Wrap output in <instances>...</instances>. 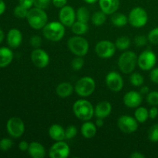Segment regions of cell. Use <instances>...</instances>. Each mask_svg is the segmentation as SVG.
Returning <instances> with one entry per match:
<instances>
[{"instance_id":"obj_29","label":"cell","mask_w":158,"mask_h":158,"mask_svg":"<svg viewBox=\"0 0 158 158\" xmlns=\"http://www.w3.org/2000/svg\"><path fill=\"white\" fill-rule=\"evenodd\" d=\"M106 14H105L103 11H97V12H94L91 18L93 24L97 26L104 24L106 20Z\"/></svg>"},{"instance_id":"obj_22","label":"cell","mask_w":158,"mask_h":158,"mask_svg":"<svg viewBox=\"0 0 158 158\" xmlns=\"http://www.w3.org/2000/svg\"><path fill=\"white\" fill-rule=\"evenodd\" d=\"M13 60V52L9 48H0V68L9 66Z\"/></svg>"},{"instance_id":"obj_47","label":"cell","mask_w":158,"mask_h":158,"mask_svg":"<svg viewBox=\"0 0 158 158\" xmlns=\"http://www.w3.org/2000/svg\"><path fill=\"white\" fill-rule=\"evenodd\" d=\"M130 157L131 158H144L145 155L144 154H142V153L136 151V152H133L132 154L130 155Z\"/></svg>"},{"instance_id":"obj_35","label":"cell","mask_w":158,"mask_h":158,"mask_svg":"<svg viewBox=\"0 0 158 158\" xmlns=\"http://www.w3.org/2000/svg\"><path fill=\"white\" fill-rule=\"evenodd\" d=\"M84 65V60L83 56H77L72 60L71 62V66L74 70H80L83 68Z\"/></svg>"},{"instance_id":"obj_25","label":"cell","mask_w":158,"mask_h":158,"mask_svg":"<svg viewBox=\"0 0 158 158\" xmlns=\"http://www.w3.org/2000/svg\"><path fill=\"white\" fill-rule=\"evenodd\" d=\"M111 22L113 24L117 27H122L127 24L128 23V17L125 15L124 14L118 13L115 12L112 15L111 17Z\"/></svg>"},{"instance_id":"obj_49","label":"cell","mask_w":158,"mask_h":158,"mask_svg":"<svg viewBox=\"0 0 158 158\" xmlns=\"http://www.w3.org/2000/svg\"><path fill=\"white\" fill-rule=\"evenodd\" d=\"M6 6L5 2L3 0H0V15L4 13L5 11H6Z\"/></svg>"},{"instance_id":"obj_36","label":"cell","mask_w":158,"mask_h":158,"mask_svg":"<svg viewBox=\"0 0 158 158\" xmlns=\"http://www.w3.org/2000/svg\"><path fill=\"white\" fill-rule=\"evenodd\" d=\"M13 142L9 138H2L0 140V150L2 151H7L12 147Z\"/></svg>"},{"instance_id":"obj_16","label":"cell","mask_w":158,"mask_h":158,"mask_svg":"<svg viewBox=\"0 0 158 158\" xmlns=\"http://www.w3.org/2000/svg\"><path fill=\"white\" fill-rule=\"evenodd\" d=\"M123 103L129 108H137L141 104L142 96L137 91H129L123 97Z\"/></svg>"},{"instance_id":"obj_31","label":"cell","mask_w":158,"mask_h":158,"mask_svg":"<svg viewBox=\"0 0 158 158\" xmlns=\"http://www.w3.org/2000/svg\"><path fill=\"white\" fill-rule=\"evenodd\" d=\"M130 81L134 86H141L144 83V78L139 73H133L130 77Z\"/></svg>"},{"instance_id":"obj_26","label":"cell","mask_w":158,"mask_h":158,"mask_svg":"<svg viewBox=\"0 0 158 158\" xmlns=\"http://www.w3.org/2000/svg\"><path fill=\"white\" fill-rule=\"evenodd\" d=\"M88 29H89V26H88L87 23H82L80 21L75 22L71 26V30L77 35H81L86 33Z\"/></svg>"},{"instance_id":"obj_41","label":"cell","mask_w":158,"mask_h":158,"mask_svg":"<svg viewBox=\"0 0 158 158\" xmlns=\"http://www.w3.org/2000/svg\"><path fill=\"white\" fill-rule=\"evenodd\" d=\"M51 1L52 0H34V6L35 7L45 9L49 6Z\"/></svg>"},{"instance_id":"obj_1","label":"cell","mask_w":158,"mask_h":158,"mask_svg":"<svg viewBox=\"0 0 158 158\" xmlns=\"http://www.w3.org/2000/svg\"><path fill=\"white\" fill-rule=\"evenodd\" d=\"M26 19L29 26L37 30L43 29L48 23V15L44 9L37 7L29 9Z\"/></svg>"},{"instance_id":"obj_34","label":"cell","mask_w":158,"mask_h":158,"mask_svg":"<svg viewBox=\"0 0 158 158\" xmlns=\"http://www.w3.org/2000/svg\"><path fill=\"white\" fill-rule=\"evenodd\" d=\"M147 101L151 106H157L158 105V92L152 91L149 92L147 97Z\"/></svg>"},{"instance_id":"obj_3","label":"cell","mask_w":158,"mask_h":158,"mask_svg":"<svg viewBox=\"0 0 158 158\" xmlns=\"http://www.w3.org/2000/svg\"><path fill=\"white\" fill-rule=\"evenodd\" d=\"M73 110L76 117L83 121L91 120L94 115V108L92 103L84 99L77 100L73 106Z\"/></svg>"},{"instance_id":"obj_46","label":"cell","mask_w":158,"mask_h":158,"mask_svg":"<svg viewBox=\"0 0 158 158\" xmlns=\"http://www.w3.org/2000/svg\"><path fill=\"white\" fill-rule=\"evenodd\" d=\"M29 143H28V142H26V140H22L19 143V148L20 151H26L29 149Z\"/></svg>"},{"instance_id":"obj_10","label":"cell","mask_w":158,"mask_h":158,"mask_svg":"<svg viewBox=\"0 0 158 158\" xmlns=\"http://www.w3.org/2000/svg\"><path fill=\"white\" fill-rule=\"evenodd\" d=\"M157 63V56L151 50H145L137 57V64L143 70H151Z\"/></svg>"},{"instance_id":"obj_13","label":"cell","mask_w":158,"mask_h":158,"mask_svg":"<svg viewBox=\"0 0 158 158\" xmlns=\"http://www.w3.org/2000/svg\"><path fill=\"white\" fill-rule=\"evenodd\" d=\"M59 19L60 23L65 26L71 27L77 19V14L73 7L69 6H65L61 8L59 12Z\"/></svg>"},{"instance_id":"obj_14","label":"cell","mask_w":158,"mask_h":158,"mask_svg":"<svg viewBox=\"0 0 158 158\" xmlns=\"http://www.w3.org/2000/svg\"><path fill=\"white\" fill-rule=\"evenodd\" d=\"M107 87L113 92H120L123 87V80L121 75L115 71L110 72L106 77Z\"/></svg>"},{"instance_id":"obj_6","label":"cell","mask_w":158,"mask_h":158,"mask_svg":"<svg viewBox=\"0 0 158 158\" xmlns=\"http://www.w3.org/2000/svg\"><path fill=\"white\" fill-rule=\"evenodd\" d=\"M96 83L90 77H84L78 80L75 85V91L79 96L86 97L94 92Z\"/></svg>"},{"instance_id":"obj_9","label":"cell","mask_w":158,"mask_h":158,"mask_svg":"<svg viewBox=\"0 0 158 158\" xmlns=\"http://www.w3.org/2000/svg\"><path fill=\"white\" fill-rule=\"evenodd\" d=\"M6 130L11 137L19 138L25 132V124L19 117H11L6 123Z\"/></svg>"},{"instance_id":"obj_43","label":"cell","mask_w":158,"mask_h":158,"mask_svg":"<svg viewBox=\"0 0 158 158\" xmlns=\"http://www.w3.org/2000/svg\"><path fill=\"white\" fill-rule=\"evenodd\" d=\"M19 5L29 9L34 5V0H19Z\"/></svg>"},{"instance_id":"obj_7","label":"cell","mask_w":158,"mask_h":158,"mask_svg":"<svg viewBox=\"0 0 158 158\" xmlns=\"http://www.w3.org/2000/svg\"><path fill=\"white\" fill-rule=\"evenodd\" d=\"M148 21V15L144 9L141 7L134 8L128 16V22L132 26L140 28L144 26Z\"/></svg>"},{"instance_id":"obj_21","label":"cell","mask_w":158,"mask_h":158,"mask_svg":"<svg viewBox=\"0 0 158 158\" xmlns=\"http://www.w3.org/2000/svg\"><path fill=\"white\" fill-rule=\"evenodd\" d=\"M49 135L55 141H61L66 139L64 128L59 124H52L49 127Z\"/></svg>"},{"instance_id":"obj_45","label":"cell","mask_w":158,"mask_h":158,"mask_svg":"<svg viewBox=\"0 0 158 158\" xmlns=\"http://www.w3.org/2000/svg\"><path fill=\"white\" fill-rule=\"evenodd\" d=\"M157 116H158V109L155 106H154L149 110V117L151 119H155L157 118Z\"/></svg>"},{"instance_id":"obj_18","label":"cell","mask_w":158,"mask_h":158,"mask_svg":"<svg viewBox=\"0 0 158 158\" xmlns=\"http://www.w3.org/2000/svg\"><path fill=\"white\" fill-rule=\"evenodd\" d=\"M101 11L106 15H113L118 9L120 0H99Z\"/></svg>"},{"instance_id":"obj_52","label":"cell","mask_w":158,"mask_h":158,"mask_svg":"<svg viewBox=\"0 0 158 158\" xmlns=\"http://www.w3.org/2000/svg\"><path fill=\"white\" fill-rule=\"evenodd\" d=\"M83 1H84L85 2L88 3V4H94V3H96L97 1H99V0H83Z\"/></svg>"},{"instance_id":"obj_23","label":"cell","mask_w":158,"mask_h":158,"mask_svg":"<svg viewBox=\"0 0 158 158\" xmlns=\"http://www.w3.org/2000/svg\"><path fill=\"white\" fill-rule=\"evenodd\" d=\"M97 126L89 120L85 121L81 127V134L85 138L90 139L97 134Z\"/></svg>"},{"instance_id":"obj_50","label":"cell","mask_w":158,"mask_h":158,"mask_svg":"<svg viewBox=\"0 0 158 158\" xmlns=\"http://www.w3.org/2000/svg\"><path fill=\"white\" fill-rule=\"evenodd\" d=\"M149 87L147 86H142L141 89H140V93L141 94H148V93H149Z\"/></svg>"},{"instance_id":"obj_37","label":"cell","mask_w":158,"mask_h":158,"mask_svg":"<svg viewBox=\"0 0 158 158\" xmlns=\"http://www.w3.org/2000/svg\"><path fill=\"white\" fill-rule=\"evenodd\" d=\"M148 41L154 45L158 44V27L154 28L152 30L150 31L148 35Z\"/></svg>"},{"instance_id":"obj_51","label":"cell","mask_w":158,"mask_h":158,"mask_svg":"<svg viewBox=\"0 0 158 158\" xmlns=\"http://www.w3.org/2000/svg\"><path fill=\"white\" fill-rule=\"evenodd\" d=\"M4 38H5L4 32H3V31L1 29H0V44H1L2 42L3 41V40H4Z\"/></svg>"},{"instance_id":"obj_15","label":"cell","mask_w":158,"mask_h":158,"mask_svg":"<svg viewBox=\"0 0 158 158\" xmlns=\"http://www.w3.org/2000/svg\"><path fill=\"white\" fill-rule=\"evenodd\" d=\"M31 60L36 67L45 68L49 63V56L45 50L37 48L31 53Z\"/></svg>"},{"instance_id":"obj_39","label":"cell","mask_w":158,"mask_h":158,"mask_svg":"<svg viewBox=\"0 0 158 158\" xmlns=\"http://www.w3.org/2000/svg\"><path fill=\"white\" fill-rule=\"evenodd\" d=\"M148 41V37H146L143 35H139L134 38V43L136 46H139V47H142V46H145Z\"/></svg>"},{"instance_id":"obj_33","label":"cell","mask_w":158,"mask_h":158,"mask_svg":"<svg viewBox=\"0 0 158 158\" xmlns=\"http://www.w3.org/2000/svg\"><path fill=\"white\" fill-rule=\"evenodd\" d=\"M148 138L151 142H158V123L153 125L149 129Z\"/></svg>"},{"instance_id":"obj_20","label":"cell","mask_w":158,"mask_h":158,"mask_svg":"<svg viewBox=\"0 0 158 158\" xmlns=\"http://www.w3.org/2000/svg\"><path fill=\"white\" fill-rule=\"evenodd\" d=\"M28 153L33 158H43L46 156V150L43 145L38 142H32L29 143Z\"/></svg>"},{"instance_id":"obj_8","label":"cell","mask_w":158,"mask_h":158,"mask_svg":"<svg viewBox=\"0 0 158 158\" xmlns=\"http://www.w3.org/2000/svg\"><path fill=\"white\" fill-rule=\"evenodd\" d=\"M115 43L109 40H102L97 43L95 46V52L99 57L108 59L112 57L116 52Z\"/></svg>"},{"instance_id":"obj_32","label":"cell","mask_w":158,"mask_h":158,"mask_svg":"<svg viewBox=\"0 0 158 158\" xmlns=\"http://www.w3.org/2000/svg\"><path fill=\"white\" fill-rule=\"evenodd\" d=\"M28 12H29V9H26V8L23 7L21 5H19V6H15V9H14L13 13L16 18L19 19H24L26 18L27 16Z\"/></svg>"},{"instance_id":"obj_12","label":"cell","mask_w":158,"mask_h":158,"mask_svg":"<svg viewBox=\"0 0 158 158\" xmlns=\"http://www.w3.org/2000/svg\"><path fill=\"white\" fill-rule=\"evenodd\" d=\"M70 154L69 145L63 140L56 141L49 149V156L51 158H66Z\"/></svg>"},{"instance_id":"obj_19","label":"cell","mask_w":158,"mask_h":158,"mask_svg":"<svg viewBox=\"0 0 158 158\" xmlns=\"http://www.w3.org/2000/svg\"><path fill=\"white\" fill-rule=\"evenodd\" d=\"M112 111V105L108 101H101L98 103L94 108V115L100 118H106L109 117Z\"/></svg>"},{"instance_id":"obj_28","label":"cell","mask_w":158,"mask_h":158,"mask_svg":"<svg viewBox=\"0 0 158 158\" xmlns=\"http://www.w3.org/2000/svg\"><path fill=\"white\" fill-rule=\"evenodd\" d=\"M76 14H77V21L82 22V23H87L89 19V17H90L89 10L87 8L84 7V6H81L79 8Z\"/></svg>"},{"instance_id":"obj_24","label":"cell","mask_w":158,"mask_h":158,"mask_svg":"<svg viewBox=\"0 0 158 158\" xmlns=\"http://www.w3.org/2000/svg\"><path fill=\"white\" fill-rule=\"evenodd\" d=\"M56 94L61 98H66V97H69L71 94H73V87L72 84L67 82H63V83H60L57 86Z\"/></svg>"},{"instance_id":"obj_4","label":"cell","mask_w":158,"mask_h":158,"mask_svg":"<svg viewBox=\"0 0 158 158\" xmlns=\"http://www.w3.org/2000/svg\"><path fill=\"white\" fill-rule=\"evenodd\" d=\"M137 63V56L133 51H126L120 55L118 60L120 70L124 74H130L134 72Z\"/></svg>"},{"instance_id":"obj_27","label":"cell","mask_w":158,"mask_h":158,"mask_svg":"<svg viewBox=\"0 0 158 158\" xmlns=\"http://www.w3.org/2000/svg\"><path fill=\"white\" fill-rule=\"evenodd\" d=\"M134 117L139 123H145L149 118V111L143 106H138L134 113Z\"/></svg>"},{"instance_id":"obj_38","label":"cell","mask_w":158,"mask_h":158,"mask_svg":"<svg viewBox=\"0 0 158 158\" xmlns=\"http://www.w3.org/2000/svg\"><path fill=\"white\" fill-rule=\"evenodd\" d=\"M65 134L66 140H71L77 136V128L73 125H70L65 130Z\"/></svg>"},{"instance_id":"obj_40","label":"cell","mask_w":158,"mask_h":158,"mask_svg":"<svg viewBox=\"0 0 158 158\" xmlns=\"http://www.w3.org/2000/svg\"><path fill=\"white\" fill-rule=\"evenodd\" d=\"M29 43L34 49L40 48L42 45V39L39 35H32L29 40Z\"/></svg>"},{"instance_id":"obj_11","label":"cell","mask_w":158,"mask_h":158,"mask_svg":"<svg viewBox=\"0 0 158 158\" xmlns=\"http://www.w3.org/2000/svg\"><path fill=\"white\" fill-rule=\"evenodd\" d=\"M117 125L120 131L124 134H132L138 128V122L135 117L128 115H123L120 117L117 121Z\"/></svg>"},{"instance_id":"obj_44","label":"cell","mask_w":158,"mask_h":158,"mask_svg":"<svg viewBox=\"0 0 158 158\" xmlns=\"http://www.w3.org/2000/svg\"><path fill=\"white\" fill-rule=\"evenodd\" d=\"M52 2L54 6L57 8H63V6H66L67 0H52Z\"/></svg>"},{"instance_id":"obj_30","label":"cell","mask_w":158,"mask_h":158,"mask_svg":"<svg viewBox=\"0 0 158 158\" xmlns=\"http://www.w3.org/2000/svg\"><path fill=\"white\" fill-rule=\"evenodd\" d=\"M116 47L120 50H126L131 46V40L127 36L119 37L116 40Z\"/></svg>"},{"instance_id":"obj_5","label":"cell","mask_w":158,"mask_h":158,"mask_svg":"<svg viewBox=\"0 0 158 158\" xmlns=\"http://www.w3.org/2000/svg\"><path fill=\"white\" fill-rule=\"evenodd\" d=\"M69 50L77 56H83L89 51V43L87 40L80 35L71 37L68 41Z\"/></svg>"},{"instance_id":"obj_2","label":"cell","mask_w":158,"mask_h":158,"mask_svg":"<svg viewBox=\"0 0 158 158\" xmlns=\"http://www.w3.org/2000/svg\"><path fill=\"white\" fill-rule=\"evenodd\" d=\"M43 35L46 40L52 42H58L65 35V26L60 22H50L43 28Z\"/></svg>"},{"instance_id":"obj_17","label":"cell","mask_w":158,"mask_h":158,"mask_svg":"<svg viewBox=\"0 0 158 158\" xmlns=\"http://www.w3.org/2000/svg\"><path fill=\"white\" fill-rule=\"evenodd\" d=\"M7 43L11 48L15 49L21 45L23 35L18 29H11L7 33Z\"/></svg>"},{"instance_id":"obj_48","label":"cell","mask_w":158,"mask_h":158,"mask_svg":"<svg viewBox=\"0 0 158 158\" xmlns=\"http://www.w3.org/2000/svg\"><path fill=\"white\" fill-rule=\"evenodd\" d=\"M95 124L97 126V127H102L104 124V122H103V118H100V117H97V120H96Z\"/></svg>"},{"instance_id":"obj_42","label":"cell","mask_w":158,"mask_h":158,"mask_svg":"<svg viewBox=\"0 0 158 158\" xmlns=\"http://www.w3.org/2000/svg\"><path fill=\"white\" fill-rule=\"evenodd\" d=\"M150 78L153 83L158 84V68H155V69H153L151 70V74H150Z\"/></svg>"}]
</instances>
